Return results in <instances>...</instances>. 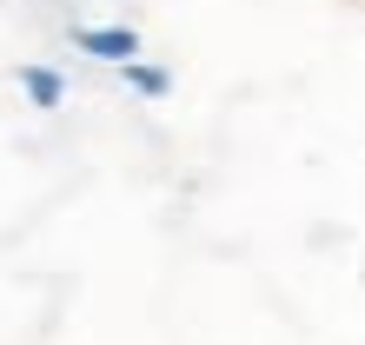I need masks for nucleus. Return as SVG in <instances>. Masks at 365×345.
Returning <instances> with one entry per match:
<instances>
[{
	"label": "nucleus",
	"instance_id": "f03ea898",
	"mask_svg": "<svg viewBox=\"0 0 365 345\" xmlns=\"http://www.w3.org/2000/svg\"><path fill=\"white\" fill-rule=\"evenodd\" d=\"M20 93H27L40 113H53V106L67 100V80H60L53 67H40V60H34V67H20Z\"/></svg>",
	"mask_w": 365,
	"mask_h": 345
},
{
	"label": "nucleus",
	"instance_id": "f257e3e1",
	"mask_svg": "<svg viewBox=\"0 0 365 345\" xmlns=\"http://www.w3.org/2000/svg\"><path fill=\"white\" fill-rule=\"evenodd\" d=\"M73 47L93 60H113V67H133L140 60V34L133 27H73Z\"/></svg>",
	"mask_w": 365,
	"mask_h": 345
},
{
	"label": "nucleus",
	"instance_id": "7ed1b4c3",
	"mask_svg": "<svg viewBox=\"0 0 365 345\" xmlns=\"http://www.w3.org/2000/svg\"><path fill=\"white\" fill-rule=\"evenodd\" d=\"M120 80L133 86V93H146V100H160L166 86H173V73H166V67H146V60H133V67H120Z\"/></svg>",
	"mask_w": 365,
	"mask_h": 345
}]
</instances>
